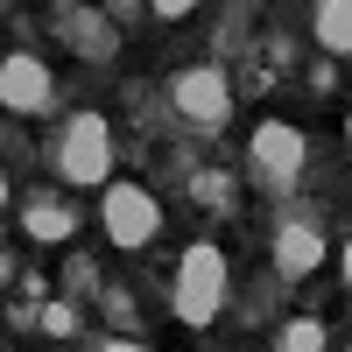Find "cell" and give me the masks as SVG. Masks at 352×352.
<instances>
[{
    "label": "cell",
    "instance_id": "1",
    "mask_svg": "<svg viewBox=\"0 0 352 352\" xmlns=\"http://www.w3.org/2000/svg\"><path fill=\"white\" fill-rule=\"evenodd\" d=\"M226 296H232V268H226L219 240H190L184 261H176V282H169V310H176V324H190V331L219 324Z\"/></svg>",
    "mask_w": 352,
    "mask_h": 352
},
{
    "label": "cell",
    "instance_id": "2",
    "mask_svg": "<svg viewBox=\"0 0 352 352\" xmlns=\"http://www.w3.org/2000/svg\"><path fill=\"white\" fill-rule=\"evenodd\" d=\"M50 169L64 190H106L113 184V127L106 113H71L50 141Z\"/></svg>",
    "mask_w": 352,
    "mask_h": 352
},
{
    "label": "cell",
    "instance_id": "3",
    "mask_svg": "<svg viewBox=\"0 0 352 352\" xmlns=\"http://www.w3.org/2000/svg\"><path fill=\"white\" fill-rule=\"evenodd\" d=\"M99 232L120 254H148L162 240V197L148 184H134V176H113V184L99 190Z\"/></svg>",
    "mask_w": 352,
    "mask_h": 352
},
{
    "label": "cell",
    "instance_id": "4",
    "mask_svg": "<svg viewBox=\"0 0 352 352\" xmlns=\"http://www.w3.org/2000/svg\"><path fill=\"white\" fill-rule=\"evenodd\" d=\"M247 162H254L268 197H289L303 184V169H310V134L296 120H254L247 127Z\"/></svg>",
    "mask_w": 352,
    "mask_h": 352
},
{
    "label": "cell",
    "instance_id": "5",
    "mask_svg": "<svg viewBox=\"0 0 352 352\" xmlns=\"http://www.w3.org/2000/svg\"><path fill=\"white\" fill-rule=\"evenodd\" d=\"M169 113L190 134H226L232 127V78H226V64H184V71H169Z\"/></svg>",
    "mask_w": 352,
    "mask_h": 352
},
{
    "label": "cell",
    "instance_id": "6",
    "mask_svg": "<svg viewBox=\"0 0 352 352\" xmlns=\"http://www.w3.org/2000/svg\"><path fill=\"white\" fill-rule=\"evenodd\" d=\"M0 106L14 113V120H36V113L56 106V78L43 56H28V50H8L0 56Z\"/></svg>",
    "mask_w": 352,
    "mask_h": 352
},
{
    "label": "cell",
    "instance_id": "7",
    "mask_svg": "<svg viewBox=\"0 0 352 352\" xmlns=\"http://www.w3.org/2000/svg\"><path fill=\"white\" fill-rule=\"evenodd\" d=\"M268 261H275V282H310V275L331 261V240H324L310 219H282V226H275Z\"/></svg>",
    "mask_w": 352,
    "mask_h": 352
},
{
    "label": "cell",
    "instance_id": "8",
    "mask_svg": "<svg viewBox=\"0 0 352 352\" xmlns=\"http://www.w3.org/2000/svg\"><path fill=\"white\" fill-rule=\"evenodd\" d=\"M50 28L85 56V64H113V50H120V21H113V8H56Z\"/></svg>",
    "mask_w": 352,
    "mask_h": 352
},
{
    "label": "cell",
    "instance_id": "9",
    "mask_svg": "<svg viewBox=\"0 0 352 352\" xmlns=\"http://www.w3.org/2000/svg\"><path fill=\"white\" fill-rule=\"evenodd\" d=\"M21 240L36 247L78 240V204H64V190H21Z\"/></svg>",
    "mask_w": 352,
    "mask_h": 352
},
{
    "label": "cell",
    "instance_id": "10",
    "mask_svg": "<svg viewBox=\"0 0 352 352\" xmlns=\"http://www.w3.org/2000/svg\"><path fill=\"white\" fill-rule=\"evenodd\" d=\"M310 36H317V50L352 56V0H317L310 8Z\"/></svg>",
    "mask_w": 352,
    "mask_h": 352
},
{
    "label": "cell",
    "instance_id": "11",
    "mask_svg": "<svg viewBox=\"0 0 352 352\" xmlns=\"http://www.w3.org/2000/svg\"><path fill=\"white\" fill-rule=\"evenodd\" d=\"M324 345H331L324 317H289V324L275 331V352H324Z\"/></svg>",
    "mask_w": 352,
    "mask_h": 352
},
{
    "label": "cell",
    "instance_id": "12",
    "mask_svg": "<svg viewBox=\"0 0 352 352\" xmlns=\"http://www.w3.org/2000/svg\"><path fill=\"white\" fill-rule=\"evenodd\" d=\"M43 331L50 338H78V303H43Z\"/></svg>",
    "mask_w": 352,
    "mask_h": 352
},
{
    "label": "cell",
    "instance_id": "13",
    "mask_svg": "<svg viewBox=\"0 0 352 352\" xmlns=\"http://www.w3.org/2000/svg\"><path fill=\"white\" fill-rule=\"evenodd\" d=\"M99 303H106V317L113 324H134V303H127V289L113 282V289H99Z\"/></svg>",
    "mask_w": 352,
    "mask_h": 352
},
{
    "label": "cell",
    "instance_id": "14",
    "mask_svg": "<svg viewBox=\"0 0 352 352\" xmlns=\"http://www.w3.org/2000/svg\"><path fill=\"white\" fill-rule=\"evenodd\" d=\"M64 282H71V296H85V289H92V261H85V254H71V268H64Z\"/></svg>",
    "mask_w": 352,
    "mask_h": 352
},
{
    "label": "cell",
    "instance_id": "15",
    "mask_svg": "<svg viewBox=\"0 0 352 352\" xmlns=\"http://www.w3.org/2000/svg\"><path fill=\"white\" fill-rule=\"evenodd\" d=\"M148 14H155V21H190V8H184V0H155Z\"/></svg>",
    "mask_w": 352,
    "mask_h": 352
},
{
    "label": "cell",
    "instance_id": "16",
    "mask_svg": "<svg viewBox=\"0 0 352 352\" xmlns=\"http://www.w3.org/2000/svg\"><path fill=\"white\" fill-rule=\"evenodd\" d=\"M99 352H148V345H141V338H106Z\"/></svg>",
    "mask_w": 352,
    "mask_h": 352
},
{
    "label": "cell",
    "instance_id": "17",
    "mask_svg": "<svg viewBox=\"0 0 352 352\" xmlns=\"http://www.w3.org/2000/svg\"><path fill=\"white\" fill-rule=\"evenodd\" d=\"M338 275H345V289H352V240H338Z\"/></svg>",
    "mask_w": 352,
    "mask_h": 352
},
{
    "label": "cell",
    "instance_id": "18",
    "mask_svg": "<svg viewBox=\"0 0 352 352\" xmlns=\"http://www.w3.org/2000/svg\"><path fill=\"white\" fill-rule=\"evenodd\" d=\"M345 141H352V113H345Z\"/></svg>",
    "mask_w": 352,
    "mask_h": 352
},
{
    "label": "cell",
    "instance_id": "19",
    "mask_svg": "<svg viewBox=\"0 0 352 352\" xmlns=\"http://www.w3.org/2000/svg\"><path fill=\"white\" fill-rule=\"evenodd\" d=\"M345 352H352V345H345Z\"/></svg>",
    "mask_w": 352,
    "mask_h": 352
}]
</instances>
